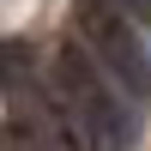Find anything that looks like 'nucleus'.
<instances>
[{
  "instance_id": "2",
  "label": "nucleus",
  "mask_w": 151,
  "mask_h": 151,
  "mask_svg": "<svg viewBox=\"0 0 151 151\" xmlns=\"http://www.w3.org/2000/svg\"><path fill=\"white\" fill-rule=\"evenodd\" d=\"M79 36H85V48H91V60L115 79V91L139 109L151 97V55L139 48L127 12H121L115 0H79Z\"/></svg>"
},
{
  "instance_id": "3",
  "label": "nucleus",
  "mask_w": 151,
  "mask_h": 151,
  "mask_svg": "<svg viewBox=\"0 0 151 151\" xmlns=\"http://www.w3.org/2000/svg\"><path fill=\"white\" fill-rule=\"evenodd\" d=\"M121 12H133V18H151V0H115Z\"/></svg>"
},
{
  "instance_id": "1",
  "label": "nucleus",
  "mask_w": 151,
  "mask_h": 151,
  "mask_svg": "<svg viewBox=\"0 0 151 151\" xmlns=\"http://www.w3.org/2000/svg\"><path fill=\"white\" fill-rule=\"evenodd\" d=\"M55 79H60V103L85 121V133H91L97 145H103V151H127V139H133L127 97L115 91V79H109L85 48H67V55H60Z\"/></svg>"
}]
</instances>
